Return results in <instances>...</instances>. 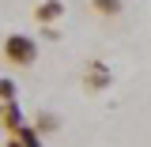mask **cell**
Instances as JSON below:
<instances>
[{"instance_id": "6da1fadb", "label": "cell", "mask_w": 151, "mask_h": 147, "mask_svg": "<svg viewBox=\"0 0 151 147\" xmlns=\"http://www.w3.org/2000/svg\"><path fill=\"white\" fill-rule=\"evenodd\" d=\"M4 53L12 57V60H19V64H30V60H34V42H27V38H8Z\"/></svg>"}, {"instance_id": "7a4b0ae2", "label": "cell", "mask_w": 151, "mask_h": 147, "mask_svg": "<svg viewBox=\"0 0 151 147\" xmlns=\"http://www.w3.org/2000/svg\"><path fill=\"white\" fill-rule=\"evenodd\" d=\"M94 11H102V15H117V11H121V0H94Z\"/></svg>"}]
</instances>
